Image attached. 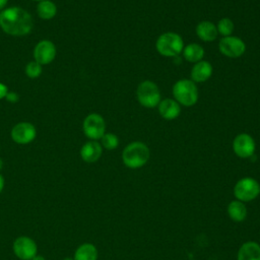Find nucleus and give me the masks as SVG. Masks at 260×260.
I'll return each instance as SVG.
<instances>
[{"instance_id":"f257e3e1","label":"nucleus","mask_w":260,"mask_h":260,"mask_svg":"<svg viewBox=\"0 0 260 260\" xmlns=\"http://www.w3.org/2000/svg\"><path fill=\"white\" fill-rule=\"evenodd\" d=\"M0 27L10 36H25L32 28V18L20 7H8L0 12Z\"/></svg>"},{"instance_id":"f03ea898","label":"nucleus","mask_w":260,"mask_h":260,"mask_svg":"<svg viewBox=\"0 0 260 260\" xmlns=\"http://www.w3.org/2000/svg\"><path fill=\"white\" fill-rule=\"evenodd\" d=\"M150 156L149 148L140 141L129 143L122 152V159L126 167L130 169H138L144 166Z\"/></svg>"},{"instance_id":"7ed1b4c3","label":"nucleus","mask_w":260,"mask_h":260,"mask_svg":"<svg viewBox=\"0 0 260 260\" xmlns=\"http://www.w3.org/2000/svg\"><path fill=\"white\" fill-rule=\"evenodd\" d=\"M156 51L166 57H176L182 53L184 42L176 32H165L160 35L155 43Z\"/></svg>"},{"instance_id":"20e7f679","label":"nucleus","mask_w":260,"mask_h":260,"mask_svg":"<svg viewBox=\"0 0 260 260\" xmlns=\"http://www.w3.org/2000/svg\"><path fill=\"white\" fill-rule=\"evenodd\" d=\"M175 101L185 107H191L198 101V89L190 79H181L173 85Z\"/></svg>"},{"instance_id":"39448f33","label":"nucleus","mask_w":260,"mask_h":260,"mask_svg":"<svg viewBox=\"0 0 260 260\" xmlns=\"http://www.w3.org/2000/svg\"><path fill=\"white\" fill-rule=\"evenodd\" d=\"M137 100L145 108H154L160 102V93L157 85L150 81L144 80L137 87Z\"/></svg>"},{"instance_id":"423d86ee","label":"nucleus","mask_w":260,"mask_h":260,"mask_svg":"<svg viewBox=\"0 0 260 260\" xmlns=\"http://www.w3.org/2000/svg\"><path fill=\"white\" fill-rule=\"evenodd\" d=\"M234 193L239 201H251L259 195L260 186L253 178H243L235 185Z\"/></svg>"},{"instance_id":"0eeeda50","label":"nucleus","mask_w":260,"mask_h":260,"mask_svg":"<svg viewBox=\"0 0 260 260\" xmlns=\"http://www.w3.org/2000/svg\"><path fill=\"white\" fill-rule=\"evenodd\" d=\"M82 128L86 137L92 140H98L105 134L106 123L101 115L92 113L85 117Z\"/></svg>"},{"instance_id":"6e6552de","label":"nucleus","mask_w":260,"mask_h":260,"mask_svg":"<svg viewBox=\"0 0 260 260\" xmlns=\"http://www.w3.org/2000/svg\"><path fill=\"white\" fill-rule=\"evenodd\" d=\"M219 51L222 55L230 58H238L246 51L245 43L237 37H223L218 44Z\"/></svg>"},{"instance_id":"1a4fd4ad","label":"nucleus","mask_w":260,"mask_h":260,"mask_svg":"<svg viewBox=\"0 0 260 260\" xmlns=\"http://www.w3.org/2000/svg\"><path fill=\"white\" fill-rule=\"evenodd\" d=\"M37 251L36 242L28 237L21 236L13 242V252L21 260H30L37 255Z\"/></svg>"},{"instance_id":"9d476101","label":"nucleus","mask_w":260,"mask_h":260,"mask_svg":"<svg viewBox=\"0 0 260 260\" xmlns=\"http://www.w3.org/2000/svg\"><path fill=\"white\" fill-rule=\"evenodd\" d=\"M37 135V130L31 123L20 122L11 130V138L18 144H27L31 142Z\"/></svg>"},{"instance_id":"9b49d317","label":"nucleus","mask_w":260,"mask_h":260,"mask_svg":"<svg viewBox=\"0 0 260 260\" xmlns=\"http://www.w3.org/2000/svg\"><path fill=\"white\" fill-rule=\"evenodd\" d=\"M233 149L239 157H250L255 151V141L249 134L241 133L235 137L233 141Z\"/></svg>"},{"instance_id":"f8f14e48","label":"nucleus","mask_w":260,"mask_h":260,"mask_svg":"<svg viewBox=\"0 0 260 260\" xmlns=\"http://www.w3.org/2000/svg\"><path fill=\"white\" fill-rule=\"evenodd\" d=\"M35 61L41 65H46L51 63L56 57V47L48 40H43L39 42L34 49Z\"/></svg>"},{"instance_id":"ddd939ff","label":"nucleus","mask_w":260,"mask_h":260,"mask_svg":"<svg viewBox=\"0 0 260 260\" xmlns=\"http://www.w3.org/2000/svg\"><path fill=\"white\" fill-rule=\"evenodd\" d=\"M157 106L159 115L166 120H174L178 118L181 113L180 104L172 99H166L164 101H160Z\"/></svg>"},{"instance_id":"4468645a","label":"nucleus","mask_w":260,"mask_h":260,"mask_svg":"<svg viewBox=\"0 0 260 260\" xmlns=\"http://www.w3.org/2000/svg\"><path fill=\"white\" fill-rule=\"evenodd\" d=\"M102 152V145L99 142L91 140L82 145L80 149V156L86 162H94L101 157Z\"/></svg>"},{"instance_id":"2eb2a0df","label":"nucleus","mask_w":260,"mask_h":260,"mask_svg":"<svg viewBox=\"0 0 260 260\" xmlns=\"http://www.w3.org/2000/svg\"><path fill=\"white\" fill-rule=\"evenodd\" d=\"M212 74V66L207 61H199L195 63L191 69V79L193 82H204Z\"/></svg>"},{"instance_id":"dca6fc26","label":"nucleus","mask_w":260,"mask_h":260,"mask_svg":"<svg viewBox=\"0 0 260 260\" xmlns=\"http://www.w3.org/2000/svg\"><path fill=\"white\" fill-rule=\"evenodd\" d=\"M238 260H260V246L256 242L244 243L239 249Z\"/></svg>"},{"instance_id":"f3484780","label":"nucleus","mask_w":260,"mask_h":260,"mask_svg":"<svg viewBox=\"0 0 260 260\" xmlns=\"http://www.w3.org/2000/svg\"><path fill=\"white\" fill-rule=\"evenodd\" d=\"M196 34L204 42L214 41L217 37V28L210 21H201L196 26Z\"/></svg>"},{"instance_id":"a211bd4d","label":"nucleus","mask_w":260,"mask_h":260,"mask_svg":"<svg viewBox=\"0 0 260 260\" xmlns=\"http://www.w3.org/2000/svg\"><path fill=\"white\" fill-rule=\"evenodd\" d=\"M73 259L74 260H96L98 250L92 244L84 243L76 249Z\"/></svg>"},{"instance_id":"6ab92c4d","label":"nucleus","mask_w":260,"mask_h":260,"mask_svg":"<svg viewBox=\"0 0 260 260\" xmlns=\"http://www.w3.org/2000/svg\"><path fill=\"white\" fill-rule=\"evenodd\" d=\"M183 56L188 62L197 63V62L201 61V59L203 58L204 50L200 45H198L196 43L189 44L186 47H184Z\"/></svg>"},{"instance_id":"aec40b11","label":"nucleus","mask_w":260,"mask_h":260,"mask_svg":"<svg viewBox=\"0 0 260 260\" xmlns=\"http://www.w3.org/2000/svg\"><path fill=\"white\" fill-rule=\"evenodd\" d=\"M230 217L235 221H243L247 216V208L242 201H232L228 207Z\"/></svg>"},{"instance_id":"412c9836","label":"nucleus","mask_w":260,"mask_h":260,"mask_svg":"<svg viewBox=\"0 0 260 260\" xmlns=\"http://www.w3.org/2000/svg\"><path fill=\"white\" fill-rule=\"evenodd\" d=\"M38 15L45 20L53 18L57 13V7L53 1L50 0H43L39 2L37 6Z\"/></svg>"},{"instance_id":"4be33fe9","label":"nucleus","mask_w":260,"mask_h":260,"mask_svg":"<svg viewBox=\"0 0 260 260\" xmlns=\"http://www.w3.org/2000/svg\"><path fill=\"white\" fill-rule=\"evenodd\" d=\"M216 28H217V32H219L221 36L229 37L232 35L234 30V23L230 18L223 17L218 21Z\"/></svg>"},{"instance_id":"5701e85b","label":"nucleus","mask_w":260,"mask_h":260,"mask_svg":"<svg viewBox=\"0 0 260 260\" xmlns=\"http://www.w3.org/2000/svg\"><path fill=\"white\" fill-rule=\"evenodd\" d=\"M101 139L102 145L108 150L115 149L119 144V138L114 133H105Z\"/></svg>"},{"instance_id":"b1692460","label":"nucleus","mask_w":260,"mask_h":260,"mask_svg":"<svg viewBox=\"0 0 260 260\" xmlns=\"http://www.w3.org/2000/svg\"><path fill=\"white\" fill-rule=\"evenodd\" d=\"M42 73V65L37 61H30L25 66V74L29 78H37Z\"/></svg>"},{"instance_id":"393cba45","label":"nucleus","mask_w":260,"mask_h":260,"mask_svg":"<svg viewBox=\"0 0 260 260\" xmlns=\"http://www.w3.org/2000/svg\"><path fill=\"white\" fill-rule=\"evenodd\" d=\"M6 99L8 102L10 103H16L18 101V95L15 93V92H11V91H8V93L6 94Z\"/></svg>"},{"instance_id":"a878e982","label":"nucleus","mask_w":260,"mask_h":260,"mask_svg":"<svg viewBox=\"0 0 260 260\" xmlns=\"http://www.w3.org/2000/svg\"><path fill=\"white\" fill-rule=\"evenodd\" d=\"M8 93V88L4 83L0 82V100L6 98V94Z\"/></svg>"},{"instance_id":"bb28decb","label":"nucleus","mask_w":260,"mask_h":260,"mask_svg":"<svg viewBox=\"0 0 260 260\" xmlns=\"http://www.w3.org/2000/svg\"><path fill=\"white\" fill-rule=\"evenodd\" d=\"M3 187H4V178H3V176L0 174V193H1L2 190H3Z\"/></svg>"},{"instance_id":"cd10ccee","label":"nucleus","mask_w":260,"mask_h":260,"mask_svg":"<svg viewBox=\"0 0 260 260\" xmlns=\"http://www.w3.org/2000/svg\"><path fill=\"white\" fill-rule=\"evenodd\" d=\"M7 2H8V0H0V10H2L6 6Z\"/></svg>"},{"instance_id":"c85d7f7f","label":"nucleus","mask_w":260,"mask_h":260,"mask_svg":"<svg viewBox=\"0 0 260 260\" xmlns=\"http://www.w3.org/2000/svg\"><path fill=\"white\" fill-rule=\"evenodd\" d=\"M30 260H46V258L45 257H43V256H39V255H36L34 258H31Z\"/></svg>"},{"instance_id":"c756f323","label":"nucleus","mask_w":260,"mask_h":260,"mask_svg":"<svg viewBox=\"0 0 260 260\" xmlns=\"http://www.w3.org/2000/svg\"><path fill=\"white\" fill-rule=\"evenodd\" d=\"M2 168H3V160L0 158V171L2 170Z\"/></svg>"},{"instance_id":"7c9ffc66","label":"nucleus","mask_w":260,"mask_h":260,"mask_svg":"<svg viewBox=\"0 0 260 260\" xmlns=\"http://www.w3.org/2000/svg\"><path fill=\"white\" fill-rule=\"evenodd\" d=\"M62 260H74V259L71 258V257H66V258H64V259H62Z\"/></svg>"},{"instance_id":"2f4dec72","label":"nucleus","mask_w":260,"mask_h":260,"mask_svg":"<svg viewBox=\"0 0 260 260\" xmlns=\"http://www.w3.org/2000/svg\"><path fill=\"white\" fill-rule=\"evenodd\" d=\"M34 1H39V2H41V1H43V0H34Z\"/></svg>"}]
</instances>
